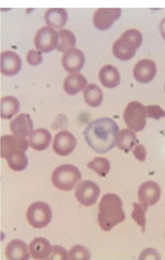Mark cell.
<instances>
[{"instance_id": "6da1fadb", "label": "cell", "mask_w": 165, "mask_h": 260, "mask_svg": "<svg viewBox=\"0 0 165 260\" xmlns=\"http://www.w3.org/2000/svg\"><path fill=\"white\" fill-rule=\"evenodd\" d=\"M119 127L108 117L98 118L88 123L84 132L87 145L97 153H106L117 145Z\"/></svg>"}, {"instance_id": "7a4b0ae2", "label": "cell", "mask_w": 165, "mask_h": 260, "mask_svg": "<svg viewBox=\"0 0 165 260\" xmlns=\"http://www.w3.org/2000/svg\"><path fill=\"white\" fill-rule=\"evenodd\" d=\"M125 218L122 201L117 194H105L99 203L98 224L105 232H109Z\"/></svg>"}, {"instance_id": "3957f363", "label": "cell", "mask_w": 165, "mask_h": 260, "mask_svg": "<svg viewBox=\"0 0 165 260\" xmlns=\"http://www.w3.org/2000/svg\"><path fill=\"white\" fill-rule=\"evenodd\" d=\"M143 41L142 34L137 29H129L118 39L112 47V53L121 61L131 60Z\"/></svg>"}, {"instance_id": "277c9868", "label": "cell", "mask_w": 165, "mask_h": 260, "mask_svg": "<svg viewBox=\"0 0 165 260\" xmlns=\"http://www.w3.org/2000/svg\"><path fill=\"white\" fill-rule=\"evenodd\" d=\"M82 179V173L73 165L57 167L52 173V183L61 191H71Z\"/></svg>"}, {"instance_id": "5b68a950", "label": "cell", "mask_w": 165, "mask_h": 260, "mask_svg": "<svg viewBox=\"0 0 165 260\" xmlns=\"http://www.w3.org/2000/svg\"><path fill=\"white\" fill-rule=\"evenodd\" d=\"M147 107L139 102H131L124 109L123 119L129 129L136 133L142 132L147 125Z\"/></svg>"}, {"instance_id": "8992f818", "label": "cell", "mask_w": 165, "mask_h": 260, "mask_svg": "<svg viewBox=\"0 0 165 260\" xmlns=\"http://www.w3.org/2000/svg\"><path fill=\"white\" fill-rule=\"evenodd\" d=\"M26 219L33 229H44L52 220V211L49 204L36 202L26 211Z\"/></svg>"}, {"instance_id": "52a82bcc", "label": "cell", "mask_w": 165, "mask_h": 260, "mask_svg": "<svg viewBox=\"0 0 165 260\" xmlns=\"http://www.w3.org/2000/svg\"><path fill=\"white\" fill-rule=\"evenodd\" d=\"M29 142L24 137L16 135H6L2 137V157L8 159L12 155L28 150Z\"/></svg>"}, {"instance_id": "ba28073f", "label": "cell", "mask_w": 165, "mask_h": 260, "mask_svg": "<svg viewBox=\"0 0 165 260\" xmlns=\"http://www.w3.org/2000/svg\"><path fill=\"white\" fill-rule=\"evenodd\" d=\"M57 43L58 34L54 29L51 27H44L38 30L35 38V44L38 51L42 52V53H49V52L57 48Z\"/></svg>"}, {"instance_id": "9c48e42d", "label": "cell", "mask_w": 165, "mask_h": 260, "mask_svg": "<svg viewBox=\"0 0 165 260\" xmlns=\"http://www.w3.org/2000/svg\"><path fill=\"white\" fill-rule=\"evenodd\" d=\"M101 195V188L91 181H83L76 187L75 198L84 206L94 205Z\"/></svg>"}, {"instance_id": "30bf717a", "label": "cell", "mask_w": 165, "mask_h": 260, "mask_svg": "<svg viewBox=\"0 0 165 260\" xmlns=\"http://www.w3.org/2000/svg\"><path fill=\"white\" fill-rule=\"evenodd\" d=\"M138 198L140 203L144 207H150L155 205L161 198V188L157 183L153 181H147L139 187Z\"/></svg>"}, {"instance_id": "8fae6325", "label": "cell", "mask_w": 165, "mask_h": 260, "mask_svg": "<svg viewBox=\"0 0 165 260\" xmlns=\"http://www.w3.org/2000/svg\"><path fill=\"white\" fill-rule=\"evenodd\" d=\"M121 16V9H97L92 17L95 28L104 31L108 30Z\"/></svg>"}, {"instance_id": "7c38bea8", "label": "cell", "mask_w": 165, "mask_h": 260, "mask_svg": "<svg viewBox=\"0 0 165 260\" xmlns=\"http://www.w3.org/2000/svg\"><path fill=\"white\" fill-rule=\"evenodd\" d=\"M76 145L77 141L74 135L65 130V132L58 133L55 136L54 141H53V150L56 154L65 157V155H69L75 150Z\"/></svg>"}, {"instance_id": "4fadbf2b", "label": "cell", "mask_w": 165, "mask_h": 260, "mask_svg": "<svg viewBox=\"0 0 165 260\" xmlns=\"http://www.w3.org/2000/svg\"><path fill=\"white\" fill-rule=\"evenodd\" d=\"M156 73V64L152 60H148V58L139 61L134 69L135 79L142 84H147L153 81Z\"/></svg>"}, {"instance_id": "5bb4252c", "label": "cell", "mask_w": 165, "mask_h": 260, "mask_svg": "<svg viewBox=\"0 0 165 260\" xmlns=\"http://www.w3.org/2000/svg\"><path fill=\"white\" fill-rule=\"evenodd\" d=\"M62 64L65 71L70 73H78L85 64V54L81 50L72 48L65 53L62 58Z\"/></svg>"}, {"instance_id": "9a60e30c", "label": "cell", "mask_w": 165, "mask_h": 260, "mask_svg": "<svg viewBox=\"0 0 165 260\" xmlns=\"http://www.w3.org/2000/svg\"><path fill=\"white\" fill-rule=\"evenodd\" d=\"M22 62L20 56L12 51H5L2 53V73L6 76H15L21 70Z\"/></svg>"}, {"instance_id": "2e32d148", "label": "cell", "mask_w": 165, "mask_h": 260, "mask_svg": "<svg viewBox=\"0 0 165 260\" xmlns=\"http://www.w3.org/2000/svg\"><path fill=\"white\" fill-rule=\"evenodd\" d=\"M10 130L13 135L19 137H28L33 133V121L29 114H21L17 116L10 123Z\"/></svg>"}, {"instance_id": "e0dca14e", "label": "cell", "mask_w": 165, "mask_h": 260, "mask_svg": "<svg viewBox=\"0 0 165 260\" xmlns=\"http://www.w3.org/2000/svg\"><path fill=\"white\" fill-rule=\"evenodd\" d=\"M29 250L32 258L40 259V260L49 259L53 251V246H51V243L48 239L38 237L31 242L29 246Z\"/></svg>"}, {"instance_id": "ac0fdd59", "label": "cell", "mask_w": 165, "mask_h": 260, "mask_svg": "<svg viewBox=\"0 0 165 260\" xmlns=\"http://www.w3.org/2000/svg\"><path fill=\"white\" fill-rule=\"evenodd\" d=\"M28 246L22 240L15 239L7 245L6 257L9 260H28L30 258Z\"/></svg>"}, {"instance_id": "d6986e66", "label": "cell", "mask_w": 165, "mask_h": 260, "mask_svg": "<svg viewBox=\"0 0 165 260\" xmlns=\"http://www.w3.org/2000/svg\"><path fill=\"white\" fill-rule=\"evenodd\" d=\"M87 80L84 75L81 73H71L68 77H66L63 87L65 93L70 96H74L78 94L81 90H84V88L87 86Z\"/></svg>"}, {"instance_id": "ffe728a7", "label": "cell", "mask_w": 165, "mask_h": 260, "mask_svg": "<svg viewBox=\"0 0 165 260\" xmlns=\"http://www.w3.org/2000/svg\"><path fill=\"white\" fill-rule=\"evenodd\" d=\"M99 81L106 88H116L120 84V73L114 65H105L99 72Z\"/></svg>"}, {"instance_id": "44dd1931", "label": "cell", "mask_w": 165, "mask_h": 260, "mask_svg": "<svg viewBox=\"0 0 165 260\" xmlns=\"http://www.w3.org/2000/svg\"><path fill=\"white\" fill-rule=\"evenodd\" d=\"M52 141V135L46 129H37L30 136L29 144L38 151H43L48 149Z\"/></svg>"}, {"instance_id": "7402d4cb", "label": "cell", "mask_w": 165, "mask_h": 260, "mask_svg": "<svg viewBox=\"0 0 165 260\" xmlns=\"http://www.w3.org/2000/svg\"><path fill=\"white\" fill-rule=\"evenodd\" d=\"M45 22L53 29H62L68 22V11L65 9H49L44 15Z\"/></svg>"}, {"instance_id": "603a6c76", "label": "cell", "mask_w": 165, "mask_h": 260, "mask_svg": "<svg viewBox=\"0 0 165 260\" xmlns=\"http://www.w3.org/2000/svg\"><path fill=\"white\" fill-rule=\"evenodd\" d=\"M139 144L137 135L131 129H123L119 132L117 137V146L123 152H129Z\"/></svg>"}, {"instance_id": "cb8c5ba5", "label": "cell", "mask_w": 165, "mask_h": 260, "mask_svg": "<svg viewBox=\"0 0 165 260\" xmlns=\"http://www.w3.org/2000/svg\"><path fill=\"white\" fill-rule=\"evenodd\" d=\"M84 100L90 107H98L102 105L104 101V93L102 88L95 85V84H89L83 90Z\"/></svg>"}, {"instance_id": "d4e9b609", "label": "cell", "mask_w": 165, "mask_h": 260, "mask_svg": "<svg viewBox=\"0 0 165 260\" xmlns=\"http://www.w3.org/2000/svg\"><path fill=\"white\" fill-rule=\"evenodd\" d=\"M20 110V103L13 96L3 97L0 103V115L3 119H11L13 116H16Z\"/></svg>"}, {"instance_id": "484cf974", "label": "cell", "mask_w": 165, "mask_h": 260, "mask_svg": "<svg viewBox=\"0 0 165 260\" xmlns=\"http://www.w3.org/2000/svg\"><path fill=\"white\" fill-rule=\"evenodd\" d=\"M76 44V38L72 31L62 29L58 32V43L56 50L59 52H65L72 48H74Z\"/></svg>"}, {"instance_id": "4316f807", "label": "cell", "mask_w": 165, "mask_h": 260, "mask_svg": "<svg viewBox=\"0 0 165 260\" xmlns=\"http://www.w3.org/2000/svg\"><path fill=\"white\" fill-rule=\"evenodd\" d=\"M87 167L90 169V170L96 172L99 177H103V178H105L110 171V162L105 158L92 159Z\"/></svg>"}, {"instance_id": "83f0119b", "label": "cell", "mask_w": 165, "mask_h": 260, "mask_svg": "<svg viewBox=\"0 0 165 260\" xmlns=\"http://www.w3.org/2000/svg\"><path fill=\"white\" fill-rule=\"evenodd\" d=\"M7 162H8L9 168L13 171H23L29 165V160L25 155V152H20L12 155V157L7 159Z\"/></svg>"}, {"instance_id": "f1b7e54d", "label": "cell", "mask_w": 165, "mask_h": 260, "mask_svg": "<svg viewBox=\"0 0 165 260\" xmlns=\"http://www.w3.org/2000/svg\"><path fill=\"white\" fill-rule=\"evenodd\" d=\"M147 207H144L142 204L134 203V212H132V218L135 222L141 227L142 232L145 231V224H147V218H145V212Z\"/></svg>"}, {"instance_id": "f546056e", "label": "cell", "mask_w": 165, "mask_h": 260, "mask_svg": "<svg viewBox=\"0 0 165 260\" xmlns=\"http://www.w3.org/2000/svg\"><path fill=\"white\" fill-rule=\"evenodd\" d=\"M90 252L82 245H76L69 251V260H89Z\"/></svg>"}, {"instance_id": "4dcf8cb0", "label": "cell", "mask_w": 165, "mask_h": 260, "mask_svg": "<svg viewBox=\"0 0 165 260\" xmlns=\"http://www.w3.org/2000/svg\"><path fill=\"white\" fill-rule=\"evenodd\" d=\"M42 61H43L42 52L30 50L28 52V54H26V62H28L30 65H33V67L40 65L42 63Z\"/></svg>"}, {"instance_id": "1f68e13d", "label": "cell", "mask_w": 165, "mask_h": 260, "mask_svg": "<svg viewBox=\"0 0 165 260\" xmlns=\"http://www.w3.org/2000/svg\"><path fill=\"white\" fill-rule=\"evenodd\" d=\"M147 115L149 118H153V119H161L163 117H165V112L164 110L157 105H150L147 107Z\"/></svg>"}, {"instance_id": "d6a6232c", "label": "cell", "mask_w": 165, "mask_h": 260, "mask_svg": "<svg viewBox=\"0 0 165 260\" xmlns=\"http://www.w3.org/2000/svg\"><path fill=\"white\" fill-rule=\"evenodd\" d=\"M49 259L66 260V259H69V252L66 251L61 246H53V251H52Z\"/></svg>"}, {"instance_id": "836d02e7", "label": "cell", "mask_w": 165, "mask_h": 260, "mask_svg": "<svg viewBox=\"0 0 165 260\" xmlns=\"http://www.w3.org/2000/svg\"><path fill=\"white\" fill-rule=\"evenodd\" d=\"M132 150H134L135 157H136L139 161L144 162L145 159H147V150H145V148H144L143 145L138 144L134 149H132Z\"/></svg>"}, {"instance_id": "e575fe53", "label": "cell", "mask_w": 165, "mask_h": 260, "mask_svg": "<svg viewBox=\"0 0 165 260\" xmlns=\"http://www.w3.org/2000/svg\"><path fill=\"white\" fill-rule=\"evenodd\" d=\"M140 258L141 260H143V259H149V258H152V259H161V257H160V253H158L156 250H154V249H147V250H144L142 253H141V256L139 257Z\"/></svg>"}, {"instance_id": "d590c367", "label": "cell", "mask_w": 165, "mask_h": 260, "mask_svg": "<svg viewBox=\"0 0 165 260\" xmlns=\"http://www.w3.org/2000/svg\"><path fill=\"white\" fill-rule=\"evenodd\" d=\"M160 32L162 38L165 40V18H163L160 22Z\"/></svg>"}, {"instance_id": "8d00e7d4", "label": "cell", "mask_w": 165, "mask_h": 260, "mask_svg": "<svg viewBox=\"0 0 165 260\" xmlns=\"http://www.w3.org/2000/svg\"><path fill=\"white\" fill-rule=\"evenodd\" d=\"M164 89H165V86H164Z\"/></svg>"}]
</instances>
